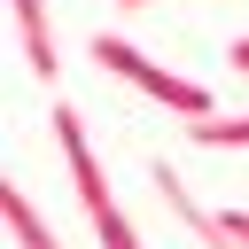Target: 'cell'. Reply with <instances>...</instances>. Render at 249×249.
Listing matches in <instances>:
<instances>
[{
  "label": "cell",
  "mask_w": 249,
  "mask_h": 249,
  "mask_svg": "<svg viewBox=\"0 0 249 249\" xmlns=\"http://www.w3.org/2000/svg\"><path fill=\"white\" fill-rule=\"evenodd\" d=\"M93 62H101V70H117L124 86L156 93V101H163L171 117H187V124H195V117H218V109H210V86H195V78H179V70L148 62V54H140L132 39H117V31H93Z\"/></svg>",
  "instance_id": "cell-2"
},
{
  "label": "cell",
  "mask_w": 249,
  "mask_h": 249,
  "mask_svg": "<svg viewBox=\"0 0 249 249\" xmlns=\"http://www.w3.org/2000/svg\"><path fill=\"white\" fill-rule=\"evenodd\" d=\"M54 140H62V163H70V179H78V210H86V226L101 233V249H140V233H132V218L117 210L109 171H101V156H93V140H86V117H78L70 101L54 109Z\"/></svg>",
  "instance_id": "cell-1"
},
{
  "label": "cell",
  "mask_w": 249,
  "mask_h": 249,
  "mask_svg": "<svg viewBox=\"0 0 249 249\" xmlns=\"http://www.w3.org/2000/svg\"><path fill=\"white\" fill-rule=\"evenodd\" d=\"M218 241L226 249H249V210H218Z\"/></svg>",
  "instance_id": "cell-7"
},
{
  "label": "cell",
  "mask_w": 249,
  "mask_h": 249,
  "mask_svg": "<svg viewBox=\"0 0 249 249\" xmlns=\"http://www.w3.org/2000/svg\"><path fill=\"white\" fill-rule=\"evenodd\" d=\"M16 23H23V54H31L39 86H54L62 54H54V23H47V0H16Z\"/></svg>",
  "instance_id": "cell-5"
},
{
  "label": "cell",
  "mask_w": 249,
  "mask_h": 249,
  "mask_svg": "<svg viewBox=\"0 0 249 249\" xmlns=\"http://www.w3.org/2000/svg\"><path fill=\"white\" fill-rule=\"evenodd\" d=\"M117 8H156V0H117Z\"/></svg>",
  "instance_id": "cell-9"
},
{
  "label": "cell",
  "mask_w": 249,
  "mask_h": 249,
  "mask_svg": "<svg viewBox=\"0 0 249 249\" xmlns=\"http://www.w3.org/2000/svg\"><path fill=\"white\" fill-rule=\"evenodd\" d=\"M187 140L195 148H249V117H195Z\"/></svg>",
  "instance_id": "cell-6"
},
{
  "label": "cell",
  "mask_w": 249,
  "mask_h": 249,
  "mask_svg": "<svg viewBox=\"0 0 249 249\" xmlns=\"http://www.w3.org/2000/svg\"><path fill=\"white\" fill-rule=\"evenodd\" d=\"M148 179H156V202H163V210H171V218H179V226H187L202 249H226V241H218V210H202V202H195V187H187V179H179L163 156L148 163Z\"/></svg>",
  "instance_id": "cell-3"
},
{
  "label": "cell",
  "mask_w": 249,
  "mask_h": 249,
  "mask_svg": "<svg viewBox=\"0 0 249 249\" xmlns=\"http://www.w3.org/2000/svg\"><path fill=\"white\" fill-rule=\"evenodd\" d=\"M226 70H241V78H249V31H241V39L226 47Z\"/></svg>",
  "instance_id": "cell-8"
},
{
  "label": "cell",
  "mask_w": 249,
  "mask_h": 249,
  "mask_svg": "<svg viewBox=\"0 0 249 249\" xmlns=\"http://www.w3.org/2000/svg\"><path fill=\"white\" fill-rule=\"evenodd\" d=\"M0 218H8V233H16V249H62L54 241V226L31 210V195L16 187V179H0Z\"/></svg>",
  "instance_id": "cell-4"
}]
</instances>
